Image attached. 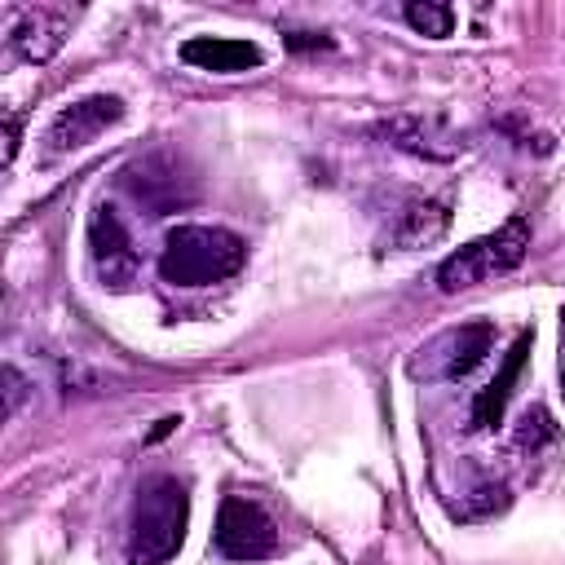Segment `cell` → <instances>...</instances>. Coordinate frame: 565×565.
<instances>
[{"label": "cell", "mask_w": 565, "mask_h": 565, "mask_svg": "<svg viewBox=\"0 0 565 565\" xmlns=\"http://www.w3.org/2000/svg\"><path fill=\"white\" fill-rule=\"evenodd\" d=\"M490 349H494V322H486V318L459 322V327L441 331L428 349H419L424 358L415 362V371L428 380H463L486 362Z\"/></svg>", "instance_id": "5"}, {"label": "cell", "mask_w": 565, "mask_h": 565, "mask_svg": "<svg viewBox=\"0 0 565 565\" xmlns=\"http://www.w3.org/2000/svg\"><path fill=\"white\" fill-rule=\"evenodd\" d=\"M287 44H291V49H327L331 40H327V35H313V31H291Z\"/></svg>", "instance_id": "17"}, {"label": "cell", "mask_w": 565, "mask_h": 565, "mask_svg": "<svg viewBox=\"0 0 565 565\" xmlns=\"http://www.w3.org/2000/svg\"><path fill=\"white\" fill-rule=\"evenodd\" d=\"M402 18H406L419 35H433V40L450 35V26H455V9L441 4V0H411V4L402 9Z\"/></svg>", "instance_id": "14"}, {"label": "cell", "mask_w": 565, "mask_h": 565, "mask_svg": "<svg viewBox=\"0 0 565 565\" xmlns=\"http://www.w3.org/2000/svg\"><path fill=\"white\" fill-rule=\"evenodd\" d=\"M18 154V115H4V163H13Z\"/></svg>", "instance_id": "18"}, {"label": "cell", "mask_w": 565, "mask_h": 565, "mask_svg": "<svg viewBox=\"0 0 565 565\" xmlns=\"http://www.w3.org/2000/svg\"><path fill=\"white\" fill-rule=\"evenodd\" d=\"M181 62L199 66V71H216V75H238V71H256L265 62V53L252 40H225V35H194L181 44Z\"/></svg>", "instance_id": "9"}, {"label": "cell", "mask_w": 565, "mask_h": 565, "mask_svg": "<svg viewBox=\"0 0 565 565\" xmlns=\"http://www.w3.org/2000/svg\"><path fill=\"white\" fill-rule=\"evenodd\" d=\"M88 252H93V265H97V278L106 287H128L137 278V247H132V234L128 225L119 221V212L110 203H97L93 216H88Z\"/></svg>", "instance_id": "6"}, {"label": "cell", "mask_w": 565, "mask_h": 565, "mask_svg": "<svg viewBox=\"0 0 565 565\" xmlns=\"http://www.w3.org/2000/svg\"><path fill=\"white\" fill-rule=\"evenodd\" d=\"M124 119V102L115 93H93V97H79L71 106H62L44 132L49 141V154H66V150H79L88 146L93 137H102L110 124Z\"/></svg>", "instance_id": "8"}, {"label": "cell", "mask_w": 565, "mask_h": 565, "mask_svg": "<svg viewBox=\"0 0 565 565\" xmlns=\"http://www.w3.org/2000/svg\"><path fill=\"white\" fill-rule=\"evenodd\" d=\"M530 344H534V331H521L516 344L508 349L499 375L477 393V402H472V428H477V433H490V428L503 424V406H508L512 384H516V375H521V366H525V358H530Z\"/></svg>", "instance_id": "10"}, {"label": "cell", "mask_w": 565, "mask_h": 565, "mask_svg": "<svg viewBox=\"0 0 565 565\" xmlns=\"http://www.w3.org/2000/svg\"><path fill=\"white\" fill-rule=\"evenodd\" d=\"M561 384H565V362H561Z\"/></svg>", "instance_id": "19"}, {"label": "cell", "mask_w": 565, "mask_h": 565, "mask_svg": "<svg viewBox=\"0 0 565 565\" xmlns=\"http://www.w3.org/2000/svg\"><path fill=\"white\" fill-rule=\"evenodd\" d=\"M556 437V428H552V419H547V411L543 406H534V411H525L521 415V428H516V446H539V441H552Z\"/></svg>", "instance_id": "15"}, {"label": "cell", "mask_w": 565, "mask_h": 565, "mask_svg": "<svg viewBox=\"0 0 565 565\" xmlns=\"http://www.w3.org/2000/svg\"><path fill=\"white\" fill-rule=\"evenodd\" d=\"M446 225H450L446 203H411V212H402V225H397V247H424L441 238Z\"/></svg>", "instance_id": "13"}, {"label": "cell", "mask_w": 565, "mask_h": 565, "mask_svg": "<svg viewBox=\"0 0 565 565\" xmlns=\"http://www.w3.org/2000/svg\"><path fill=\"white\" fill-rule=\"evenodd\" d=\"M380 132L397 146V150H411V154H424V159H450L455 154V141L441 137L433 124L415 119V115H393L388 124H380Z\"/></svg>", "instance_id": "12"}, {"label": "cell", "mask_w": 565, "mask_h": 565, "mask_svg": "<svg viewBox=\"0 0 565 565\" xmlns=\"http://www.w3.org/2000/svg\"><path fill=\"white\" fill-rule=\"evenodd\" d=\"M62 40H66V18L57 9H44V4L22 9L13 31H9V44L22 62H49L62 49Z\"/></svg>", "instance_id": "11"}, {"label": "cell", "mask_w": 565, "mask_h": 565, "mask_svg": "<svg viewBox=\"0 0 565 565\" xmlns=\"http://www.w3.org/2000/svg\"><path fill=\"white\" fill-rule=\"evenodd\" d=\"M22 397H26V380L18 375V366H4V415H18Z\"/></svg>", "instance_id": "16"}, {"label": "cell", "mask_w": 565, "mask_h": 565, "mask_svg": "<svg viewBox=\"0 0 565 565\" xmlns=\"http://www.w3.org/2000/svg\"><path fill=\"white\" fill-rule=\"evenodd\" d=\"M212 543L230 561H265V556L278 552V525H274V516L256 499L225 494L221 499V512H216Z\"/></svg>", "instance_id": "4"}, {"label": "cell", "mask_w": 565, "mask_h": 565, "mask_svg": "<svg viewBox=\"0 0 565 565\" xmlns=\"http://www.w3.org/2000/svg\"><path fill=\"white\" fill-rule=\"evenodd\" d=\"M190 525V494L177 477H150L137 490L128 521V561L132 565H168Z\"/></svg>", "instance_id": "2"}, {"label": "cell", "mask_w": 565, "mask_h": 565, "mask_svg": "<svg viewBox=\"0 0 565 565\" xmlns=\"http://www.w3.org/2000/svg\"><path fill=\"white\" fill-rule=\"evenodd\" d=\"M247 243L225 225H172L159 252V274L172 287H212L243 269Z\"/></svg>", "instance_id": "1"}, {"label": "cell", "mask_w": 565, "mask_h": 565, "mask_svg": "<svg viewBox=\"0 0 565 565\" xmlns=\"http://www.w3.org/2000/svg\"><path fill=\"white\" fill-rule=\"evenodd\" d=\"M525 252H530V221L525 216H508L494 234L472 238L468 247H459L455 256H446L441 269H437V287L446 296L468 291V287H477V282H486L494 274L516 269L525 260Z\"/></svg>", "instance_id": "3"}, {"label": "cell", "mask_w": 565, "mask_h": 565, "mask_svg": "<svg viewBox=\"0 0 565 565\" xmlns=\"http://www.w3.org/2000/svg\"><path fill=\"white\" fill-rule=\"evenodd\" d=\"M124 185L132 190V199L141 207H150V216H163L181 203H190V177H181V163L177 154L168 150H154V154H141L137 163L124 168Z\"/></svg>", "instance_id": "7"}]
</instances>
